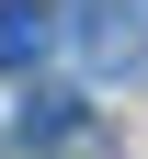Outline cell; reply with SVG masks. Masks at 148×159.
I'll return each instance as SVG.
<instances>
[{
    "label": "cell",
    "mask_w": 148,
    "mask_h": 159,
    "mask_svg": "<svg viewBox=\"0 0 148 159\" xmlns=\"http://www.w3.org/2000/svg\"><path fill=\"white\" fill-rule=\"evenodd\" d=\"M57 34H80V57H91V68H137L148 11H137V0H80V11H57Z\"/></svg>",
    "instance_id": "cell-1"
},
{
    "label": "cell",
    "mask_w": 148,
    "mask_h": 159,
    "mask_svg": "<svg viewBox=\"0 0 148 159\" xmlns=\"http://www.w3.org/2000/svg\"><path fill=\"white\" fill-rule=\"evenodd\" d=\"M46 46H57V11L46 0H0V68H34Z\"/></svg>",
    "instance_id": "cell-2"
},
{
    "label": "cell",
    "mask_w": 148,
    "mask_h": 159,
    "mask_svg": "<svg viewBox=\"0 0 148 159\" xmlns=\"http://www.w3.org/2000/svg\"><path fill=\"white\" fill-rule=\"evenodd\" d=\"M12 125H23V148H57V136L80 125V102H69V91H46V80H34V91H23V114H12Z\"/></svg>",
    "instance_id": "cell-3"
}]
</instances>
